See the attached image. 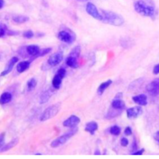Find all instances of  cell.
<instances>
[{
    "label": "cell",
    "instance_id": "obj_1",
    "mask_svg": "<svg viewBox=\"0 0 159 159\" xmlns=\"http://www.w3.org/2000/svg\"><path fill=\"white\" fill-rule=\"evenodd\" d=\"M134 7L135 11L143 16L153 18L155 16V6L152 0H136Z\"/></svg>",
    "mask_w": 159,
    "mask_h": 159
},
{
    "label": "cell",
    "instance_id": "obj_2",
    "mask_svg": "<svg viewBox=\"0 0 159 159\" xmlns=\"http://www.w3.org/2000/svg\"><path fill=\"white\" fill-rule=\"evenodd\" d=\"M102 21L105 23L115 26H120L124 23V19L119 14L104 10H102Z\"/></svg>",
    "mask_w": 159,
    "mask_h": 159
},
{
    "label": "cell",
    "instance_id": "obj_3",
    "mask_svg": "<svg viewBox=\"0 0 159 159\" xmlns=\"http://www.w3.org/2000/svg\"><path fill=\"white\" fill-rule=\"evenodd\" d=\"M61 108V103L57 102L55 103L47 108H46L44 111L42 113L40 117V121H45L47 120L54 116H55L59 112Z\"/></svg>",
    "mask_w": 159,
    "mask_h": 159
},
{
    "label": "cell",
    "instance_id": "obj_4",
    "mask_svg": "<svg viewBox=\"0 0 159 159\" xmlns=\"http://www.w3.org/2000/svg\"><path fill=\"white\" fill-rule=\"evenodd\" d=\"M78 132V128L75 127L68 131V132L64 134L63 135L57 137L54 140H53L50 144V146L53 148H56L65 144L72 136H73Z\"/></svg>",
    "mask_w": 159,
    "mask_h": 159
},
{
    "label": "cell",
    "instance_id": "obj_5",
    "mask_svg": "<svg viewBox=\"0 0 159 159\" xmlns=\"http://www.w3.org/2000/svg\"><path fill=\"white\" fill-rule=\"evenodd\" d=\"M66 75V70L63 68H60L57 71L55 75L53 76L52 83L54 89H58L62 83V80Z\"/></svg>",
    "mask_w": 159,
    "mask_h": 159
},
{
    "label": "cell",
    "instance_id": "obj_6",
    "mask_svg": "<svg viewBox=\"0 0 159 159\" xmlns=\"http://www.w3.org/2000/svg\"><path fill=\"white\" fill-rule=\"evenodd\" d=\"M147 91L152 96L159 94V78H155L146 86Z\"/></svg>",
    "mask_w": 159,
    "mask_h": 159
},
{
    "label": "cell",
    "instance_id": "obj_7",
    "mask_svg": "<svg viewBox=\"0 0 159 159\" xmlns=\"http://www.w3.org/2000/svg\"><path fill=\"white\" fill-rule=\"evenodd\" d=\"M86 10L87 11V12L91 16L93 17H94L96 19H98L99 20H102V15H101L96 7L95 6L94 4H93V3L89 2L87 3L86 4Z\"/></svg>",
    "mask_w": 159,
    "mask_h": 159
},
{
    "label": "cell",
    "instance_id": "obj_8",
    "mask_svg": "<svg viewBox=\"0 0 159 159\" xmlns=\"http://www.w3.org/2000/svg\"><path fill=\"white\" fill-rule=\"evenodd\" d=\"M62 59H63V53L60 52H58L50 55L48 59L47 62L49 65L55 66L58 65L62 61Z\"/></svg>",
    "mask_w": 159,
    "mask_h": 159
},
{
    "label": "cell",
    "instance_id": "obj_9",
    "mask_svg": "<svg viewBox=\"0 0 159 159\" xmlns=\"http://www.w3.org/2000/svg\"><path fill=\"white\" fill-rule=\"evenodd\" d=\"M143 112L142 108L140 106H134L127 110V116L129 119L136 118L140 116Z\"/></svg>",
    "mask_w": 159,
    "mask_h": 159
},
{
    "label": "cell",
    "instance_id": "obj_10",
    "mask_svg": "<svg viewBox=\"0 0 159 159\" xmlns=\"http://www.w3.org/2000/svg\"><path fill=\"white\" fill-rule=\"evenodd\" d=\"M80 122V119L75 116L71 115L68 119L65 120L63 122V125L67 127H75Z\"/></svg>",
    "mask_w": 159,
    "mask_h": 159
},
{
    "label": "cell",
    "instance_id": "obj_11",
    "mask_svg": "<svg viewBox=\"0 0 159 159\" xmlns=\"http://www.w3.org/2000/svg\"><path fill=\"white\" fill-rule=\"evenodd\" d=\"M18 60H19V59H18L17 57H12V58L9 60V61L8 63L7 64V66H6V67L5 68V69L4 70V71H2L1 73L0 76H4L7 75V74H9V73L12 71V68H13L14 65L18 61Z\"/></svg>",
    "mask_w": 159,
    "mask_h": 159
},
{
    "label": "cell",
    "instance_id": "obj_12",
    "mask_svg": "<svg viewBox=\"0 0 159 159\" xmlns=\"http://www.w3.org/2000/svg\"><path fill=\"white\" fill-rule=\"evenodd\" d=\"M58 38L61 41L67 43H71L73 42V37L71 35L65 30H61L59 32L58 34Z\"/></svg>",
    "mask_w": 159,
    "mask_h": 159
},
{
    "label": "cell",
    "instance_id": "obj_13",
    "mask_svg": "<svg viewBox=\"0 0 159 159\" xmlns=\"http://www.w3.org/2000/svg\"><path fill=\"white\" fill-rule=\"evenodd\" d=\"M132 99L139 106H146L147 104V96L144 94H140L132 97Z\"/></svg>",
    "mask_w": 159,
    "mask_h": 159
},
{
    "label": "cell",
    "instance_id": "obj_14",
    "mask_svg": "<svg viewBox=\"0 0 159 159\" xmlns=\"http://www.w3.org/2000/svg\"><path fill=\"white\" fill-rule=\"evenodd\" d=\"M52 91L51 89H47L45 90V91H43L39 98V103L42 104H45L46 103L49 99L51 98V96H52Z\"/></svg>",
    "mask_w": 159,
    "mask_h": 159
},
{
    "label": "cell",
    "instance_id": "obj_15",
    "mask_svg": "<svg viewBox=\"0 0 159 159\" xmlns=\"http://www.w3.org/2000/svg\"><path fill=\"white\" fill-rule=\"evenodd\" d=\"M98 129V124L94 121H91L88 122L86 124L84 130L85 131L90 133L91 135H93Z\"/></svg>",
    "mask_w": 159,
    "mask_h": 159
},
{
    "label": "cell",
    "instance_id": "obj_16",
    "mask_svg": "<svg viewBox=\"0 0 159 159\" xmlns=\"http://www.w3.org/2000/svg\"><path fill=\"white\" fill-rule=\"evenodd\" d=\"M18 143H19L18 138H15V139H12L11 141H10L7 144H5L4 145H3L1 147V148L0 150V152H6V151L11 149L12 148L14 147Z\"/></svg>",
    "mask_w": 159,
    "mask_h": 159
},
{
    "label": "cell",
    "instance_id": "obj_17",
    "mask_svg": "<svg viewBox=\"0 0 159 159\" xmlns=\"http://www.w3.org/2000/svg\"><path fill=\"white\" fill-rule=\"evenodd\" d=\"M65 63L68 66L72 68H76L78 66V58H76L71 55L68 56V57L66 58Z\"/></svg>",
    "mask_w": 159,
    "mask_h": 159
},
{
    "label": "cell",
    "instance_id": "obj_18",
    "mask_svg": "<svg viewBox=\"0 0 159 159\" xmlns=\"http://www.w3.org/2000/svg\"><path fill=\"white\" fill-rule=\"evenodd\" d=\"M30 61H22L17 63L16 70L18 73H22L29 69L30 66Z\"/></svg>",
    "mask_w": 159,
    "mask_h": 159
},
{
    "label": "cell",
    "instance_id": "obj_19",
    "mask_svg": "<svg viewBox=\"0 0 159 159\" xmlns=\"http://www.w3.org/2000/svg\"><path fill=\"white\" fill-rule=\"evenodd\" d=\"M111 106L114 109L121 110L125 107V102L122 100V99L114 98L111 103Z\"/></svg>",
    "mask_w": 159,
    "mask_h": 159
},
{
    "label": "cell",
    "instance_id": "obj_20",
    "mask_svg": "<svg viewBox=\"0 0 159 159\" xmlns=\"http://www.w3.org/2000/svg\"><path fill=\"white\" fill-rule=\"evenodd\" d=\"M26 51L31 56H37L40 51V48L36 45H30L26 47Z\"/></svg>",
    "mask_w": 159,
    "mask_h": 159
},
{
    "label": "cell",
    "instance_id": "obj_21",
    "mask_svg": "<svg viewBox=\"0 0 159 159\" xmlns=\"http://www.w3.org/2000/svg\"><path fill=\"white\" fill-rule=\"evenodd\" d=\"M12 99V94L9 92H4L0 96V104L3 105L9 102Z\"/></svg>",
    "mask_w": 159,
    "mask_h": 159
},
{
    "label": "cell",
    "instance_id": "obj_22",
    "mask_svg": "<svg viewBox=\"0 0 159 159\" xmlns=\"http://www.w3.org/2000/svg\"><path fill=\"white\" fill-rule=\"evenodd\" d=\"M112 83V81L111 80H108L101 83L98 88V93L99 95L102 94V93L104 92V91Z\"/></svg>",
    "mask_w": 159,
    "mask_h": 159
},
{
    "label": "cell",
    "instance_id": "obj_23",
    "mask_svg": "<svg viewBox=\"0 0 159 159\" xmlns=\"http://www.w3.org/2000/svg\"><path fill=\"white\" fill-rule=\"evenodd\" d=\"M37 86V81L35 78H32L29 79L27 82V90L28 91H30L34 90V89Z\"/></svg>",
    "mask_w": 159,
    "mask_h": 159
},
{
    "label": "cell",
    "instance_id": "obj_24",
    "mask_svg": "<svg viewBox=\"0 0 159 159\" xmlns=\"http://www.w3.org/2000/svg\"><path fill=\"white\" fill-rule=\"evenodd\" d=\"M12 20L16 23L22 24L27 22L29 20V17L25 16H17L12 18Z\"/></svg>",
    "mask_w": 159,
    "mask_h": 159
},
{
    "label": "cell",
    "instance_id": "obj_25",
    "mask_svg": "<svg viewBox=\"0 0 159 159\" xmlns=\"http://www.w3.org/2000/svg\"><path fill=\"white\" fill-rule=\"evenodd\" d=\"M80 52H81V47L80 46H76L71 49V52L69 53V55H71L78 58L80 55Z\"/></svg>",
    "mask_w": 159,
    "mask_h": 159
},
{
    "label": "cell",
    "instance_id": "obj_26",
    "mask_svg": "<svg viewBox=\"0 0 159 159\" xmlns=\"http://www.w3.org/2000/svg\"><path fill=\"white\" fill-rule=\"evenodd\" d=\"M110 133L114 135H119L120 133V129L117 125H113L109 129Z\"/></svg>",
    "mask_w": 159,
    "mask_h": 159
},
{
    "label": "cell",
    "instance_id": "obj_27",
    "mask_svg": "<svg viewBox=\"0 0 159 159\" xmlns=\"http://www.w3.org/2000/svg\"><path fill=\"white\" fill-rule=\"evenodd\" d=\"M51 51H52L51 48H43V49H40V51H39V53L37 54V55L36 56V57L45 56V55L49 53Z\"/></svg>",
    "mask_w": 159,
    "mask_h": 159
},
{
    "label": "cell",
    "instance_id": "obj_28",
    "mask_svg": "<svg viewBox=\"0 0 159 159\" xmlns=\"http://www.w3.org/2000/svg\"><path fill=\"white\" fill-rule=\"evenodd\" d=\"M23 36L25 37V38H27V39H30L32 38L33 36H34V33L32 30H26L24 32L23 34Z\"/></svg>",
    "mask_w": 159,
    "mask_h": 159
},
{
    "label": "cell",
    "instance_id": "obj_29",
    "mask_svg": "<svg viewBox=\"0 0 159 159\" xmlns=\"http://www.w3.org/2000/svg\"><path fill=\"white\" fill-rule=\"evenodd\" d=\"M120 144L122 147H127L129 144V140H127V139L123 137L120 140Z\"/></svg>",
    "mask_w": 159,
    "mask_h": 159
},
{
    "label": "cell",
    "instance_id": "obj_30",
    "mask_svg": "<svg viewBox=\"0 0 159 159\" xmlns=\"http://www.w3.org/2000/svg\"><path fill=\"white\" fill-rule=\"evenodd\" d=\"M132 133V131L131 128H130V127H129V126L126 127L125 129V130H124V134H125V135L128 136V135H131Z\"/></svg>",
    "mask_w": 159,
    "mask_h": 159
},
{
    "label": "cell",
    "instance_id": "obj_31",
    "mask_svg": "<svg viewBox=\"0 0 159 159\" xmlns=\"http://www.w3.org/2000/svg\"><path fill=\"white\" fill-rule=\"evenodd\" d=\"M4 136H5V133H2L0 135V148L2 147L4 141Z\"/></svg>",
    "mask_w": 159,
    "mask_h": 159
},
{
    "label": "cell",
    "instance_id": "obj_32",
    "mask_svg": "<svg viewBox=\"0 0 159 159\" xmlns=\"http://www.w3.org/2000/svg\"><path fill=\"white\" fill-rule=\"evenodd\" d=\"M153 73L154 75H157L159 73V63L156 65L153 68Z\"/></svg>",
    "mask_w": 159,
    "mask_h": 159
},
{
    "label": "cell",
    "instance_id": "obj_33",
    "mask_svg": "<svg viewBox=\"0 0 159 159\" xmlns=\"http://www.w3.org/2000/svg\"><path fill=\"white\" fill-rule=\"evenodd\" d=\"M144 150H145L144 148H142V149H140V150H138V151H137V152H134V153H132V155H141L143 154Z\"/></svg>",
    "mask_w": 159,
    "mask_h": 159
},
{
    "label": "cell",
    "instance_id": "obj_34",
    "mask_svg": "<svg viewBox=\"0 0 159 159\" xmlns=\"http://www.w3.org/2000/svg\"><path fill=\"white\" fill-rule=\"evenodd\" d=\"M154 139L155 140L159 142V131H157L155 134H154Z\"/></svg>",
    "mask_w": 159,
    "mask_h": 159
},
{
    "label": "cell",
    "instance_id": "obj_35",
    "mask_svg": "<svg viewBox=\"0 0 159 159\" xmlns=\"http://www.w3.org/2000/svg\"><path fill=\"white\" fill-rule=\"evenodd\" d=\"M114 98H116V99H122V93H117Z\"/></svg>",
    "mask_w": 159,
    "mask_h": 159
},
{
    "label": "cell",
    "instance_id": "obj_36",
    "mask_svg": "<svg viewBox=\"0 0 159 159\" xmlns=\"http://www.w3.org/2000/svg\"><path fill=\"white\" fill-rule=\"evenodd\" d=\"M94 155H101V152H100L99 150H98V149H96V150L94 151Z\"/></svg>",
    "mask_w": 159,
    "mask_h": 159
},
{
    "label": "cell",
    "instance_id": "obj_37",
    "mask_svg": "<svg viewBox=\"0 0 159 159\" xmlns=\"http://www.w3.org/2000/svg\"><path fill=\"white\" fill-rule=\"evenodd\" d=\"M3 4H4V1H3V0H0V9L2 7Z\"/></svg>",
    "mask_w": 159,
    "mask_h": 159
},
{
    "label": "cell",
    "instance_id": "obj_38",
    "mask_svg": "<svg viewBox=\"0 0 159 159\" xmlns=\"http://www.w3.org/2000/svg\"><path fill=\"white\" fill-rule=\"evenodd\" d=\"M78 1H80V2H85V1H88V0H76Z\"/></svg>",
    "mask_w": 159,
    "mask_h": 159
},
{
    "label": "cell",
    "instance_id": "obj_39",
    "mask_svg": "<svg viewBox=\"0 0 159 159\" xmlns=\"http://www.w3.org/2000/svg\"><path fill=\"white\" fill-rule=\"evenodd\" d=\"M35 155H41L40 153H35Z\"/></svg>",
    "mask_w": 159,
    "mask_h": 159
},
{
    "label": "cell",
    "instance_id": "obj_40",
    "mask_svg": "<svg viewBox=\"0 0 159 159\" xmlns=\"http://www.w3.org/2000/svg\"><path fill=\"white\" fill-rule=\"evenodd\" d=\"M0 30H1V29H0Z\"/></svg>",
    "mask_w": 159,
    "mask_h": 159
}]
</instances>
